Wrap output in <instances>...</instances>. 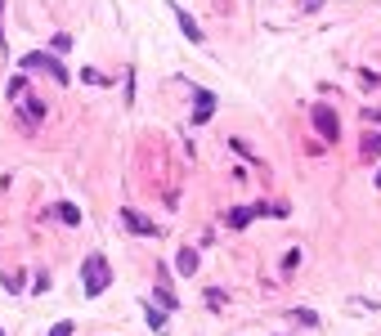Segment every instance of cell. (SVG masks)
Wrapping results in <instances>:
<instances>
[{
	"label": "cell",
	"mask_w": 381,
	"mask_h": 336,
	"mask_svg": "<svg viewBox=\"0 0 381 336\" xmlns=\"http://www.w3.org/2000/svg\"><path fill=\"white\" fill-rule=\"evenodd\" d=\"M377 188H381V171H377Z\"/></svg>",
	"instance_id": "obj_22"
},
{
	"label": "cell",
	"mask_w": 381,
	"mask_h": 336,
	"mask_svg": "<svg viewBox=\"0 0 381 336\" xmlns=\"http://www.w3.org/2000/svg\"><path fill=\"white\" fill-rule=\"evenodd\" d=\"M225 224H229V229H247V224H251V207H233L225 215Z\"/></svg>",
	"instance_id": "obj_8"
},
{
	"label": "cell",
	"mask_w": 381,
	"mask_h": 336,
	"mask_svg": "<svg viewBox=\"0 0 381 336\" xmlns=\"http://www.w3.org/2000/svg\"><path fill=\"white\" fill-rule=\"evenodd\" d=\"M50 336H72V323H54V332Z\"/></svg>",
	"instance_id": "obj_19"
},
{
	"label": "cell",
	"mask_w": 381,
	"mask_h": 336,
	"mask_svg": "<svg viewBox=\"0 0 381 336\" xmlns=\"http://www.w3.org/2000/svg\"><path fill=\"white\" fill-rule=\"evenodd\" d=\"M193 269H198V251L184 247V251H180V273H193Z\"/></svg>",
	"instance_id": "obj_13"
},
{
	"label": "cell",
	"mask_w": 381,
	"mask_h": 336,
	"mask_svg": "<svg viewBox=\"0 0 381 336\" xmlns=\"http://www.w3.org/2000/svg\"><path fill=\"white\" fill-rule=\"evenodd\" d=\"M23 117H27V122L36 126V122L45 117V103H41V99H32V94H27V99H23Z\"/></svg>",
	"instance_id": "obj_10"
},
{
	"label": "cell",
	"mask_w": 381,
	"mask_h": 336,
	"mask_svg": "<svg viewBox=\"0 0 381 336\" xmlns=\"http://www.w3.org/2000/svg\"><path fill=\"white\" fill-rule=\"evenodd\" d=\"M54 215H58L63 224H81V211L72 207V202H54Z\"/></svg>",
	"instance_id": "obj_11"
},
{
	"label": "cell",
	"mask_w": 381,
	"mask_h": 336,
	"mask_svg": "<svg viewBox=\"0 0 381 336\" xmlns=\"http://www.w3.org/2000/svg\"><path fill=\"white\" fill-rule=\"evenodd\" d=\"M149 328H153V332L166 328V309H153V305H149Z\"/></svg>",
	"instance_id": "obj_15"
},
{
	"label": "cell",
	"mask_w": 381,
	"mask_h": 336,
	"mask_svg": "<svg viewBox=\"0 0 381 336\" xmlns=\"http://www.w3.org/2000/svg\"><path fill=\"white\" fill-rule=\"evenodd\" d=\"M310 117H314V130H318V135H323L327 143H337V139H341V117L332 112L327 103H314V108H310Z\"/></svg>",
	"instance_id": "obj_3"
},
{
	"label": "cell",
	"mask_w": 381,
	"mask_h": 336,
	"mask_svg": "<svg viewBox=\"0 0 381 336\" xmlns=\"http://www.w3.org/2000/svg\"><path fill=\"white\" fill-rule=\"evenodd\" d=\"M0 283H5V292H23V269L5 273V278H0Z\"/></svg>",
	"instance_id": "obj_14"
},
{
	"label": "cell",
	"mask_w": 381,
	"mask_h": 336,
	"mask_svg": "<svg viewBox=\"0 0 381 336\" xmlns=\"http://www.w3.org/2000/svg\"><path fill=\"white\" fill-rule=\"evenodd\" d=\"M301 9H305V14H318V9H323V0H301Z\"/></svg>",
	"instance_id": "obj_18"
},
{
	"label": "cell",
	"mask_w": 381,
	"mask_h": 336,
	"mask_svg": "<svg viewBox=\"0 0 381 336\" xmlns=\"http://www.w3.org/2000/svg\"><path fill=\"white\" fill-rule=\"evenodd\" d=\"M363 122H381V108H363Z\"/></svg>",
	"instance_id": "obj_20"
},
{
	"label": "cell",
	"mask_w": 381,
	"mask_h": 336,
	"mask_svg": "<svg viewBox=\"0 0 381 336\" xmlns=\"http://www.w3.org/2000/svg\"><path fill=\"white\" fill-rule=\"evenodd\" d=\"M5 94H9V103H14V99H27V77H23V72H18V77H9Z\"/></svg>",
	"instance_id": "obj_9"
},
{
	"label": "cell",
	"mask_w": 381,
	"mask_h": 336,
	"mask_svg": "<svg viewBox=\"0 0 381 336\" xmlns=\"http://www.w3.org/2000/svg\"><path fill=\"white\" fill-rule=\"evenodd\" d=\"M0 50H5V0H0Z\"/></svg>",
	"instance_id": "obj_21"
},
{
	"label": "cell",
	"mask_w": 381,
	"mask_h": 336,
	"mask_svg": "<svg viewBox=\"0 0 381 336\" xmlns=\"http://www.w3.org/2000/svg\"><path fill=\"white\" fill-rule=\"evenodd\" d=\"M211 112H216V94L211 90H193V122H211Z\"/></svg>",
	"instance_id": "obj_5"
},
{
	"label": "cell",
	"mask_w": 381,
	"mask_h": 336,
	"mask_svg": "<svg viewBox=\"0 0 381 336\" xmlns=\"http://www.w3.org/2000/svg\"><path fill=\"white\" fill-rule=\"evenodd\" d=\"M157 301H162V309H180V296L170 292V273H166V265H157Z\"/></svg>",
	"instance_id": "obj_6"
},
{
	"label": "cell",
	"mask_w": 381,
	"mask_h": 336,
	"mask_svg": "<svg viewBox=\"0 0 381 336\" xmlns=\"http://www.w3.org/2000/svg\"><path fill=\"white\" fill-rule=\"evenodd\" d=\"M121 224H126L130 233H139V238H157L162 229H157V220H144L139 211H121Z\"/></svg>",
	"instance_id": "obj_4"
},
{
	"label": "cell",
	"mask_w": 381,
	"mask_h": 336,
	"mask_svg": "<svg viewBox=\"0 0 381 336\" xmlns=\"http://www.w3.org/2000/svg\"><path fill=\"white\" fill-rule=\"evenodd\" d=\"M359 153H363L368 162H373V157H381V135H363V148H359Z\"/></svg>",
	"instance_id": "obj_12"
},
{
	"label": "cell",
	"mask_w": 381,
	"mask_h": 336,
	"mask_svg": "<svg viewBox=\"0 0 381 336\" xmlns=\"http://www.w3.org/2000/svg\"><path fill=\"white\" fill-rule=\"evenodd\" d=\"M23 72H45V77H54L58 86H68V67L58 63L54 54H41V50H32V54H23V63H18Z\"/></svg>",
	"instance_id": "obj_2"
},
{
	"label": "cell",
	"mask_w": 381,
	"mask_h": 336,
	"mask_svg": "<svg viewBox=\"0 0 381 336\" xmlns=\"http://www.w3.org/2000/svg\"><path fill=\"white\" fill-rule=\"evenodd\" d=\"M108 287H113V269H108V260L94 251V256H85V265H81V292L85 296H104Z\"/></svg>",
	"instance_id": "obj_1"
},
{
	"label": "cell",
	"mask_w": 381,
	"mask_h": 336,
	"mask_svg": "<svg viewBox=\"0 0 381 336\" xmlns=\"http://www.w3.org/2000/svg\"><path fill=\"white\" fill-rule=\"evenodd\" d=\"M296 265H301V247H296V251H287V260H282V269H287V273L296 269Z\"/></svg>",
	"instance_id": "obj_17"
},
{
	"label": "cell",
	"mask_w": 381,
	"mask_h": 336,
	"mask_svg": "<svg viewBox=\"0 0 381 336\" xmlns=\"http://www.w3.org/2000/svg\"><path fill=\"white\" fill-rule=\"evenodd\" d=\"M175 18H180V32H184V41H193V45H198V41H202V27L193 22V14H184V9H175Z\"/></svg>",
	"instance_id": "obj_7"
},
{
	"label": "cell",
	"mask_w": 381,
	"mask_h": 336,
	"mask_svg": "<svg viewBox=\"0 0 381 336\" xmlns=\"http://www.w3.org/2000/svg\"><path fill=\"white\" fill-rule=\"evenodd\" d=\"M296 323H301V328H318V314H314V309H296Z\"/></svg>",
	"instance_id": "obj_16"
}]
</instances>
